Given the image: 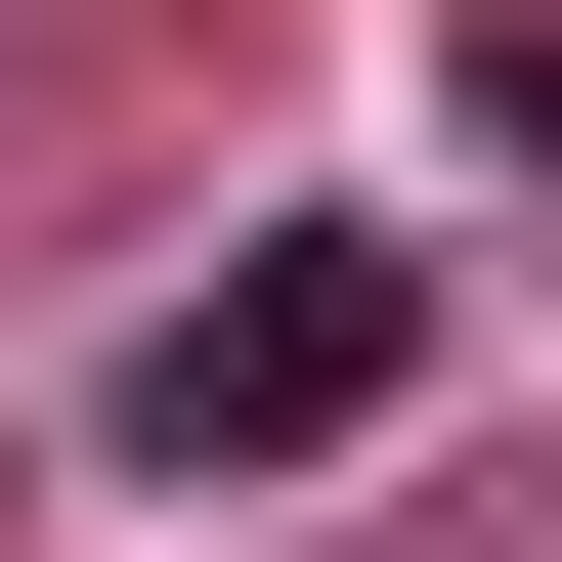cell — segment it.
Here are the masks:
<instances>
[{"label":"cell","mask_w":562,"mask_h":562,"mask_svg":"<svg viewBox=\"0 0 562 562\" xmlns=\"http://www.w3.org/2000/svg\"><path fill=\"white\" fill-rule=\"evenodd\" d=\"M390 390H432V260H390V216H260V260L131 303V476H347Z\"/></svg>","instance_id":"1"}]
</instances>
